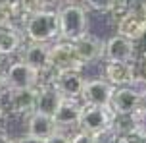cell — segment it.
Masks as SVG:
<instances>
[{
  "instance_id": "cell-1",
  "label": "cell",
  "mask_w": 146,
  "mask_h": 143,
  "mask_svg": "<svg viewBox=\"0 0 146 143\" xmlns=\"http://www.w3.org/2000/svg\"><path fill=\"white\" fill-rule=\"evenodd\" d=\"M23 35L27 37L29 43H42L48 45L52 41L60 39V19L58 10L52 8H42L35 14L25 17L21 25Z\"/></svg>"
},
{
  "instance_id": "cell-2",
  "label": "cell",
  "mask_w": 146,
  "mask_h": 143,
  "mask_svg": "<svg viewBox=\"0 0 146 143\" xmlns=\"http://www.w3.org/2000/svg\"><path fill=\"white\" fill-rule=\"evenodd\" d=\"M38 87L33 89H6L0 95V112L4 120L14 116H29L36 110Z\"/></svg>"
},
{
  "instance_id": "cell-3",
  "label": "cell",
  "mask_w": 146,
  "mask_h": 143,
  "mask_svg": "<svg viewBox=\"0 0 146 143\" xmlns=\"http://www.w3.org/2000/svg\"><path fill=\"white\" fill-rule=\"evenodd\" d=\"M60 19V39L73 43L75 39L87 33L88 27V15L87 10L81 4H66L58 10Z\"/></svg>"
},
{
  "instance_id": "cell-4",
  "label": "cell",
  "mask_w": 146,
  "mask_h": 143,
  "mask_svg": "<svg viewBox=\"0 0 146 143\" xmlns=\"http://www.w3.org/2000/svg\"><path fill=\"white\" fill-rule=\"evenodd\" d=\"M115 114L111 112L110 106H90L83 105L79 118V130L87 132L90 136L100 137L104 134L111 132V124H113Z\"/></svg>"
},
{
  "instance_id": "cell-5",
  "label": "cell",
  "mask_w": 146,
  "mask_h": 143,
  "mask_svg": "<svg viewBox=\"0 0 146 143\" xmlns=\"http://www.w3.org/2000/svg\"><path fill=\"white\" fill-rule=\"evenodd\" d=\"M48 56H50V70L54 74L60 72H83L85 64L79 60V56L73 48V43L69 41H56L52 43L48 48Z\"/></svg>"
},
{
  "instance_id": "cell-6",
  "label": "cell",
  "mask_w": 146,
  "mask_h": 143,
  "mask_svg": "<svg viewBox=\"0 0 146 143\" xmlns=\"http://www.w3.org/2000/svg\"><path fill=\"white\" fill-rule=\"evenodd\" d=\"M4 74H6L10 89H33V87H38L40 85V77H42L36 70H33L31 66H27L21 60L12 62L4 70Z\"/></svg>"
},
{
  "instance_id": "cell-7",
  "label": "cell",
  "mask_w": 146,
  "mask_h": 143,
  "mask_svg": "<svg viewBox=\"0 0 146 143\" xmlns=\"http://www.w3.org/2000/svg\"><path fill=\"white\" fill-rule=\"evenodd\" d=\"M115 31L117 35L129 39L133 43L146 39V15L140 10L133 8L131 12H127L115 21Z\"/></svg>"
},
{
  "instance_id": "cell-8",
  "label": "cell",
  "mask_w": 146,
  "mask_h": 143,
  "mask_svg": "<svg viewBox=\"0 0 146 143\" xmlns=\"http://www.w3.org/2000/svg\"><path fill=\"white\" fill-rule=\"evenodd\" d=\"M140 103H142V95L135 87H115L110 101V108L115 116L137 114L140 110Z\"/></svg>"
},
{
  "instance_id": "cell-9",
  "label": "cell",
  "mask_w": 146,
  "mask_h": 143,
  "mask_svg": "<svg viewBox=\"0 0 146 143\" xmlns=\"http://www.w3.org/2000/svg\"><path fill=\"white\" fill-rule=\"evenodd\" d=\"M73 48L79 56V60L87 66L90 62L102 60L106 54V41H102L100 37H96L94 33H85L79 39L73 41Z\"/></svg>"
},
{
  "instance_id": "cell-10",
  "label": "cell",
  "mask_w": 146,
  "mask_h": 143,
  "mask_svg": "<svg viewBox=\"0 0 146 143\" xmlns=\"http://www.w3.org/2000/svg\"><path fill=\"white\" fill-rule=\"evenodd\" d=\"M113 89L104 77H96V79H87L83 93H81V103L90 106H110Z\"/></svg>"
},
{
  "instance_id": "cell-11",
  "label": "cell",
  "mask_w": 146,
  "mask_h": 143,
  "mask_svg": "<svg viewBox=\"0 0 146 143\" xmlns=\"http://www.w3.org/2000/svg\"><path fill=\"white\" fill-rule=\"evenodd\" d=\"M48 48L50 45H42V43H27L23 45L19 50V60L25 62L27 66L36 70L40 75H46L50 70V56H48Z\"/></svg>"
},
{
  "instance_id": "cell-12",
  "label": "cell",
  "mask_w": 146,
  "mask_h": 143,
  "mask_svg": "<svg viewBox=\"0 0 146 143\" xmlns=\"http://www.w3.org/2000/svg\"><path fill=\"white\" fill-rule=\"evenodd\" d=\"M83 110V103L77 99H64L58 110L54 112L52 120L58 130L69 132V130H79V118Z\"/></svg>"
},
{
  "instance_id": "cell-13",
  "label": "cell",
  "mask_w": 146,
  "mask_h": 143,
  "mask_svg": "<svg viewBox=\"0 0 146 143\" xmlns=\"http://www.w3.org/2000/svg\"><path fill=\"white\" fill-rule=\"evenodd\" d=\"M104 79L111 87H133L137 81V68L129 62H106Z\"/></svg>"
},
{
  "instance_id": "cell-14",
  "label": "cell",
  "mask_w": 146,
  "mask_h": 143,
  "mask_svg": "<svg viewBox=\"0 0 146 143\" xmlns=\"http://www.w3.org/2000/svg\"><path fill=\"white\" fill-rule=\"evenodd\" d=\"M85 81L87 79H85L83 72H60V74H54L50 83L62 93L64 99H77V101H81V93H83Z\"/></svg>"
},
{
  "instance_id": "cell-15",
  "label": "cell",
  "mask_w": 146,
  "mask_h": 143,
  "mask_svg": "<svg viewBox=\"0 0 146 143\" xmlns=\"http://www.w3.org/2000/svg\"><path fill=\"white\" fill-rule=\"evenodd\" d=\"M137 56V43H133L129 39L121 35H113L111 39L106 41V62H129L133 64Z\"/></svg>"
},
{
  "instance_id": "cell-16",
  "label": "cell",
  "mask_w": 146,
  "mask_h": 143,
  "mask_svg": "<svg viewBox=\"0 0 146 143\" xmlns=\"http://www.w3.org/2000/svg\"><path fill=\"white\" fill-rule=\"evenodd\" d=\"M25 130H27V134L33 137H38V139H48V137L56 132V124L52 120V116L48 114H42V112H33L27 116V120H25Z\"/></svg>"
},
{
  "instance_id": "cell-17",
  "label": "cell",
  "mask_w": 146,
  "mask_h": 143,
  "mask_svg": "<svg viewBox=\"0 0 146 143\" xmlns=\"http://www.w3.org/2000/svg\"><path fill=\"white\" fill-rule=\"evenodd\" d=\"M62 93H60L52 83H40L38 85V99H36V112L54 116V112L58 110V106L62 105Z\"/></svg>"
},
{
  "instance_id": "cell-18",
  "label": "cell",
  "mask_w": 146,
  "mask_h": 143,
  "mask_svg": "<svg viewBox=\"0 0 146 143\" xmlns=\"http://www.w3.org/2000/svg\"><path fill=\"white\" fill-rule=\"evenodd\" d=\"M23 48V31L17 25L0 27V56H10Z\"/></svg>"
},
{
  "instance_id": "cell-19",
  "label": "cell",
  "mask_w": 146,
  "mask_h": 143,
  "mask_svg": "<svg viewBox=\"0 0 146 143\" xmlns=\"http://www.w3.org/2000/svg\"><path fill=\"white\" fill-rule=\"evenodd\" d=\"M140 132V122L139 114H123L115 116L111 124V134L117 137H127V136H139Z\"/></svg>"
},
{
  "instance_id": "cell-20",
  "label": "cell",
  "mask_w": 146,
  "mask_h": 143,
  "mask_svg": "<svg viewBox=\"0 0 146 143\" xmlns=\"http://www.w3.org/2000/svg\"><path fill=\"white\" fill-rule=\"evenodd\" d=\"M85 6L92 8L94 12H106L108 14L110 8H111V4H113V0H81Z\"/></svg>"
},
{
  "instance_id": "cell-21",
  "label": "cell",
  "mask_w": 146,
  "mask_h": 143,
  "mask_svg": "<svg viewBox=\"0 0 146 143\" xmlns=\"http://www.w3.org/2000/svg\"><path fill=\"white\" fill-rule=\"evenodd\" d=\"M71 143H100V139L83 130H75V132H71Z\"/></svg>"
},
{
  "instance_id": "cell-22",
  "label": "cell",
  "mask_w": 146,
  "mask_h": 143,
  "mask_svg": "<svg viewBox=\"0 0 146 143\" xmlns=\"http://www.w3.org/2000/svg\"><path fill=\"white\" fill-rule=\"evenodd\" d=\"M6 25H15V12L0 6V27H6Z\"/></svg>"
},
{
  "instance_id": "cell-23",
  "label": "cell",
  "mask_w": 146,
  "mask_h": 143,
  "mask_svg": "<svg viewBox=\"0 0 146 143\" xmlns=\"http://www.w3.org/2000/svg\"><path fill=\"white\" fill-rule=\"evenodd\" d=\"M46 143H71V134L69 132H64V130H56L46 139Z\"/></svg>"
},
{
  "instance_id": "cell-24",
  "label": "cell",
  "mask_w": 146,
  "mask_h": 143,
  "mask_svg": "<svg viewBox=\"0 0 146 143\" xmlns=\"http://www.w3.org/2000/svg\"><path fill=\"white\" fill-rule=\"evenodd\" d=\"M12 143H46L44 139H38V137H33L29 136V134H25V136H19L15 137V139H12Z\"/></svg>"
},
{
  "instance_id": "cell-25",
  "label": "cell",
  "mask_w": 146,
  "mask_h": 143,
  "mask_svg": "<svg viewBox=\"0 0 146 143\" xmlns=\"http://www.w3.org/2000/svg\"><path fill=\"white\" fill-rule=\"evenodd\" d=\"M19 2H21V0H0V6L14 10V12H15V17H17V8H19Z\"/></svg>"
},
{
  "instance_id": "cell-26",
  "label": "cell",
  "mask_w": 146,
  "mask_h": 143,
  "mask_svg": "<svg viewBox=\"0 0 146 143\" xmlns=\"http://www.w3.org/2000/svg\"><path fill=\"white\" fill-rule=\"evenodd\" d=\"M6 89H10V87H8V79H6V74H4V72H0V95H2V93H4Z\"/></svg>"
},
{
  "instance_id": "cell-27",
  "label": "cell",
  "mask_w": 146,
  "mask_h": 143,
  "mask_svg": "<svg viewBox=\"0 0 146 143\" xmlns=\"http://www.w3.org/2000/svg\"><path fill=\"white\" fill-rule=\"evenodd\" d=\"M0 143H12V137L8 136V132L4 128H0Z\"/></svg>"
},
{
  "instance_id": "cell-28",
  "label": "cell",
  "mask_w": 146,
  "mask_h": 143,
  "mask_svg": "<svg viewBox=\"0 0 146 143\" xmlns=\"http://www.w3.org/2000/svg\"><path fill=\"white\" fill-rule=\"evenodd\" d=\"M38 2H40V4H42L44 8H48V6H50V4H58L60 0H38Z\"/></svg>"
},
{
  "instance_id": "cell-29",
  "label": "cell",
  "mask_w": 146,
  "mask_h": 143,
  "mask_svg": "<svg viewBox=\"0 0 146 143\" xmlns=\"http://www.w3.org/2000/svg\"><path fill=\"white\" fill-rule=\"evenodd\" d=\"M140 62H146V46H144V50L140 52Z\"/></svg>"
},
{
  "instance_id": "cell-30",
  "label": "cell",
  "mask_w": 146,
  "mask_h": 143,
  "mask_svg": "<svg viewBox=\"0 0 146 143\" xmlns=\"http://www.w3.org/2000/svg\"><path fill=\"white\" fill-rule=\"evenodd\" d=\"M2 120H4V116H2V112H0V122H2Z\"/></svg>"
},
{
  "instance_id": "cell-31",
  "label": "cell",
  "mask_w": 146,
  "mask_h": 143,
  "mask_svg": "<svg viewBox=\"0 0 146 143\" xmlns=\"http://www.w3.org/2000/svg\"><path fill=\"white\" fill-rule=\"evenodd\" d=\"M0 60H2V56H0Z\"/></svg>"
}]
</instances>
